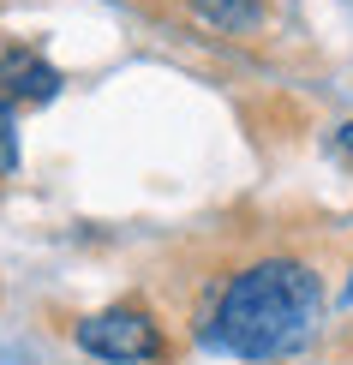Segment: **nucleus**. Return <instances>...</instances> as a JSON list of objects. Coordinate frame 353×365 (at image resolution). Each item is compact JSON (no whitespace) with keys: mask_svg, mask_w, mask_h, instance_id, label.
<instances>
[{"mask_svg":"<svg viewBox=\"0 0 353 365\" xmlns=\"http://www.w3.org/2000/svg\"><path fill=\"white\" fill-rule=\"evenodd\" d=\"M210 30H252L264 19V0H186Z\"/></svg>","mask_w":353,"mask_h":365,"instance_id":"obj_4","label":"nucleus"},{"mask_svg":"<svg viewBox=\"0 0 353 365\" xmlns=\"http://www.w3.org/2000/svg\"><path fill=\"white\" fill-rule=\"evenodd\" d=\"M54 90H60V72L42 54H30V48L0 54V96L6 102H54Z\"/></svg>","mask_w":353,"mask_h":365,"instance_id":"obj_3","label":"nucleus"},{"mask_svg":"<svg viewBox=\"0 0 353 365\" xmlns=\"http://www.w3.org/2000/svg\"><path fill=\"white\" fill-rule=\"evenodd\" d=\"M317 317H324V282L294 257H264L222 287L204 336L234 359H282L312 341Z\"/></svg>","mask_w":353,"mask_h":365,"instance_id":"obj_1","label":"nucleus"},{"mask_svg":"<svg viewBox=\"0 0 353 365\" xmlns=\"http://www.w3.org/2000/svg\"><path fill=\"white\" fill-rule=\"evenodd\" d=\"M78 347L96 359H114V365H132V359H156L162 354V329L150 324V312L138 306H108L96 317L78 324Z\"/></svg>","mask_w":353,"mask_h":365,"instance_id":"obj_2","label":"nucleus"},{"mask_svg":"<svg viewBox=\"0 0 353 365\" xmlns=\"http://www.w3.org/2000/svg\"><path fill=\"white\" fill-rule=\"evenodd\" d=\"M335 150H342V156L353 162V120H347V126H342V132H335Z\"/></svg>","mask_w":353,"mask_h":365,"instance_id":"obj_6","label":"nucleus"},{"mask_svg":"<svg viewBox=\"0 0 353 365\" xmlns=\"http://www.w3.org/2000/svg\"><path fill=\"white\" fill-rule=\"evenodd\" d=\"M19 168V120H12V102L0 96V174Z\"/></svg>","mask_w":353,"mask_h":365,"instance_id":"obj_5","label":"nucleus"}]
</instances>
